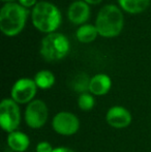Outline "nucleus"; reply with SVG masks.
<instances>
[{
	"label": "nucleus",
	"mask_w": 151,
	"mask_h": 152,
	"mask_svg": "<svg viewBox=\"0 0 151 152\" xmlns=\"http://www.w3.org/2000/svg\"><path fill=\"white\" fill-rule=\"evenodd\" d=\"M28 14V10L20 3H5L0 10V30L6 36L18 35L26 25Z\"/></svg>",
	"instance_id": "obj_1"
},
{
	"label": "nucleus",
	"mask_w": 151,
	"mask_h": 152,
	"mask_svg": "<svg viewBox=\"0 0 151 152\" xmlns=\"http://www.w3.org/2000/svg\"><path fill=\"white\" fill-rule=\"evenodd\" d=\"M32 24L42 33H53L60 26L62 16L55 4L48 1H39L33 6L31 12Z\"/></svg>",
	"instance_id": "obj_2"
},
{
	"label": "nucleus",
	"mask_w": 151,
	"mask_h": 152,
	"mask_svg": "<svg viewBox=\"0 0 151 152\" xmlns=\"http://www.w3.org/2000/svg\"><path fill=\"white\" fill-rule=\"evenodd\" d=\"M95 27L103 37H115L121 33L124 26V16L115 4H107L97 12Z\"/></svg>",
	"instance_id": "obj_3"
},
{
	"label": "nucleus",
	"mask_w": 151,
	"mask_h": 152,
	"mask_svg": "<svg viewBox=\"0 0 151 152\" xmlns=\"http://www.w3.org/2000/svg\"><path fill=\"white\" fill-rule=\"evenodd\" d=\"M71 45L67 37L62 33H49L42 39L39 53L46 61H59L67 56Z\"/></svg>",
	"instance_id": "obj_4"
},
{
	"label": "nucleus",
	"mask_w": 151,
	"mask_h": 152,
	"mask_svg": "<svg viewBox=\"0 0 151 152\" xmlns=\"http://www.w3.org/2000/svg\"><path fill=\"white\" fill-rule=\"evenodd\" d=\"M21 123V111L19 104L12 98H4L0 104V126L9 134L18 130Z\"/></svg>",
	"instance_id": "obj_5"
},
{
	"label": "nucleus",
	"mask_w": 151,
	"mask_h": 152,
	"mask_svg": "<svg viewBox=\"0 0 151 152\" xmlns=\"http://www.w3.org/2000/svg\"><path fill=\"white\" fill-rule=\"evenodd\" d=\"M25 123L32 129H39L47 123L49 118V109L42 99H33L26 106L24 113Z\"/></svg>",
	"instance_id": "obj_6"
},
{
	"label": "nucleus",
	"mask_w": 151,
	"mask_h": 152,
	"mask_svg": "<svg viewBox=\"0 0 151 152\" xmlns=\"http://www.w3.org/2000/svg\"><path fill=\"white\" fill-rule=\"evenodd\" d=\"M52 128L56 134L64 137L74 136L80 129V120L71 112L61 111L52 118Z\"/></svg>",
	"instance_id": "obj_7"
},
{
	"label": "nucleus",
	"mask_w": 151,
	"mask_h": 152,
	"mask_svg": "<svg viewBox=\"0 0 151 152\" xmlns=\"http://www.w3.org/2000/svg\"><path fill=\"white\" fill-rule=\"evenodd\" d=\"M37 89L33 79L21 78L12 85L10 90V98H12L19 104H28L34 99Z\"/></svg>",
	"instance_id": "obj_8"
},
{
	"label": "nucleus",
	"mask_w": 151,
	"mask_h": 152,
	"mask_svg": "<svg viewBox=\"0 0 151 152\" xmlns=\"http://www.w3.org/2000/svg\"><path fill=\"white\" fill-rule=\"evenodd\" d=\"M133 121L131 113L122 106H113L106 113V122L111 127L123 129L131 125Z\"/></svg>",
	"instance_id": "obj_9"
},
{
	"label": "nucleus",
	"mask_w": 151,
	"mask_h": 152,
	"mask_svg": "<svg viewBox=\"0 0 151 152\" xmlns=\"http://www.w3.org/2000/svg\"><path fill=\"white\" fill-rule=\"evenodd\" d=\"M90 17V6L83 0L71 2L67 10V18L75 25H84Z\"/></svg>",
	"instance_id": "obj_10"
},
{
	"label": "nucleus",
	"mask_w": 151,
	"mask_h": 152,
	"mask_svg": "<svg viewBox=\"0 0 151 152\" xmlns=\"http://www.w3.org/2000/svg\"><path fill=\"white\" fill-rule=\"evenodd\" d=\"M112 88V80L106 74H96L90 79L89 92L94 96H104Z\"/></svg>",
	"instance_id": "obj_11"
},
{
	"label": "nucleus",
	"mask_w": 151,
	"mask_h": 152,
	"mask_svg": "<svg viewBox=\"0 0 151 152\" xmlns=\"http://www.w3.org/2000/svg\"><path fill=\"white\" fill-rule=\"evenodd\" d=\"M6 143L12 151L25 152L30 146V139L25 132L21 130H15L7 134Z\"/></svg>",
	"instance_id": "obj_12"
},
{
	"label": "nucleus",
	"mask_w": 151,
	"mask_h": 152,
	"mask_svg": "<svg viewBox=\"0 0 151 152\" xmlns=\"http://www.w3.org/2000/svg\"><path fill=\"white\" fill-rule=\"evenodd\" d=\"M120 7L131 15L143 12L150 5V0H118Z\"/></svg>",
	"instance_id": "obj_13"
},
{
	"label": "nucleus",
	"mask_w": 151,
	"mask_h": 152,
	"mask_svg": "<svg viewBox=\"0 0 151 152\" xmlns=\"http://www.w3.org/2000/svg\"><path fill=\"white\" fill-rule=\"evenodd\" d=\"M98 35V31H97L95 25L91 24H84L80 26L77 29L76 32V37L82 44H89L95 40V38Z\"/></svg>",
	"instance_id": "obj_14"
},
{
	"label": "nucleus",
	"mask_w": 151,
	"mask_h": 152,
	"mask_svg": "<svg viewBox=\"0 0 151 152\" xmlns=\"http://www.w3.org/2000/svg\"><path fill=\"white\" fill-rule=\"evenodd\" d=\"M33 80H34L37 88L42 89V90H48V89L52 88L55 84L54 74L48 69H42L37 72Z\"/></svg>",
	"instance_id": "obj_15"
},
{
	"label": "nucleus",
	"mask_w": 151,
	"mask_h": 152,
	"mask_svg": "<svg viewBox=\"0 0 151 152\" xmlns=\"http://www.w3.org/2000/svg\"><path fill=\"white\" fill-rule=\"evenodd\" d=\"M90 79L86 72H79L75 76V78L71 81V88L73 90L78 92L79 94L89 92V84Z\"/></svg>",
	"instance_id": "obj_16"
},
{
	"label": "nucleus",
	"mask_w": 151,
	"mask_h": 152,
	"mask_svg": "<svg viewBox=\"0 0 151 152\" xmlns=\"http://www.w3.org/2000/svg\"><path fill=\"white\" fill-rule=\"evenodd\" d=\"M95 106V98L94 95L90 92H85V93L79 94L78 97V107L83 112H89Z\"/></svg>",
	"instance_id": "obj_17"
},
{
	"label": "nucleus",
	"mask_w": 151,
	"mask_h": 152,
	"mask_svg": "<svg viewBox=\"0 0 151 152\" xmlns=\"http://www.w3.org/2000/svg\"><path fill=\"white\" fill-rule=\"evenodd\" d=\"M53 146L50 144L48 141H42V142L37 143L36 147H35V152H52Z\"/></svg>",
	"instance_id": "obj_18"
},
{
	"label": "nucleus",
	"mask_w": 151,
	"mask_h": 152,
	"mask_svg": "<svg viewBox=\"0 0 151 152\" xmlns=\"http://www.w3.org/2000/svg\"><path fill=\"white\" fill-rule=\"evenodd\" d=\"M36 1L37 0H19V3L24 7L28 8L31 7V6H35V4L37 3Z\"/></svg>",
	"instance_id": "obj_19"
},
{
	"label": "nucleus",
	"mask_w": 151,
	"mask_h": 152,
	"mask_svg": "<svg viewBox=\"0 0 151 152\" xmlns=\"http://www.w3.org/2000/svg\"><path fill=\"white\" fill-rule=\"evenodd\" d=\"M52 152H76V151H74L73 149L69 148V147L60 146V147H56V148H54Z\"/></svg>",
	"instance_id": "obj_20"
},
{
	"label": "nucleus",
	"mask_w": 151,
	"mask_h": 152,
	"mask_svg": "<svg viewBox=\"0 0 151 152\" xmlns=\"http://www.w3.org/2000/svg\"><path fill=\"white\" fill-rule=\"evenodd\" d=\"M83 1H85L86 3L88 4H91V5H96V4H99L103 0H83Z\"/></svg>",
	"instance_id": "obj_21"
},
{
	"label": "nucleus",
	"mask_w": 151,
	"mask_h": 152,
	"mask_svg": "<svg viewBox=\"0 0 151 152\" xmlns=\"http://www.w3.org/2000/svg\"><path fill=\"white\" fill-rule=\"evenodd\" d=\"M2 2H4V3H12V2H15L16 0H1Z\"/></svg>",
	"instance_id": "obj_22"
}]
</instances>
